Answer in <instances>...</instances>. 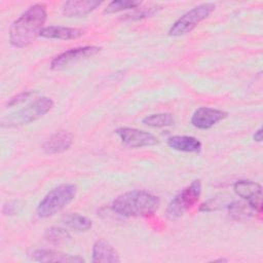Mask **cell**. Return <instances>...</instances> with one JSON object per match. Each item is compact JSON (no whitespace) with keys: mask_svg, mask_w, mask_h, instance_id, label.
<instances>
[{"mask_svg":"<svg viewBox=\"0 0 263 263\" xmlns=\"http://www.w3.org/2000/svg\"><path fill=\"white\" fill-rule=\"evenodd\" d=\"M233 190L237 196L246 200L249 205L261 215L262 213V187L259 183L251 180H239L234 183Z\"/></svg>","mask_w":263,"mask_h":263,"instance_id":"cell-9","label":"cell"},{"mask_svg":"<svg viewBox=\"0 0 263 263\" xmlns=\"http://www.w3.org/2000/svg\"><path fill=\"white\" fill-rule=\"evenodd\" d=\"M227 208L231 218L236 221L247 220L250 217H252L254 214L256 215V212L249 205L248 202L233 200L228 203Z\"/></svg>","mask_w":263,"mask_h":263,"instance_id":"cell-18","label":"cell"},{"mask_svg":"<svg viewBox=\"0 0 263 263\" xmlns=\"http://www.w3.org/2000/svg\"><path fill=\"white\" fill-rule=\"evenodd\" d=\"M142 122L151 127H166L175 123V119L171 113H154L145 116Z\"/></svg>","mask_w":263,"mask_h":263,"instance_id":"cell-19","label":"cell"},{"mask_svg":"<svg viewBox=\"0 0 263 263\" xmlns=\"http://www.w3.org/2000/svg\"><path fill=\"white\" fill-rule=\"evenodd\" d=\"M53 107V101L47 97H41L21 110L4 116L1 119L2 127H15L29 124L48 113Z\"/></svg>","mask_w":263,"mask_h":263,"instance_id":"cell-4","label":"cell"},{"mask_svg":"<svg viewBox=\"0 0 263 263\" xmlns=\"http://www.w3.org/2000/svg\"><path fill=\"white\" fill-rule=\"evenodd\" d=\"M102 4L98 0H70L66 1L62 7V13L66 17H83L92 12Z\"/></svg>","mask_w":263,"mask_h":263,"instance_id":"cell-12","label":"cell"},{"mask_svg":"<svg viewBox=\"0 0 263 263\" xmlns=\"http://www.w3.org/2000/svg\"><path fill=\"white\" fill-rule=\"evenodd\" d=\"M253 139H254V141H256V142H261V141H262V127H259V128L255 132V134L253 135Z\"/></svg>","mask_w":263,"mask_h":263,"instance_id":"cell-26","label":"cell"},{"mask_svg":"<svg viewBox=\"0 0 263 263\" xmlns=\"http://www.w3.org/2000/svg\"><path fill=\"white\" fill-rule=\"evenodd\" d=\"M214 261H227L226 259H217V260H214Z\"/></svg>","mask_w":263,"mask_h":263,"instance_id":"cell-27","label":"cell"},{"mask_svg":"<svg viewBox=\"0 0 263 263\" xmlns=\"http://www.w3.org/2000/svg\"><path fill=\"white\" fill-rule=\"evenodd\" d=\"M121 142L129 148H143L155 146L159 143L158 139L151 133L135 127H119L115 130Z\"/></svg>","mask_w":263,"mask_h":263,"instance_id":"cell-8","label":"cell"},{"mask_svg":"<svg viewBox=\"0 0 263 263\" xmlns=\"http://www.w3.org/2000/svg\"><path fill=\"white\" fill-rule=\"evenodd\" d=\"M102 50V47L96 45H85L68 49L57 57L50 62V68L52 70H60L69 67L73 64L81 62L83 60L97 55Z\"/></svg>","mask_w":263,"mask_h":263,"instance_id":"cell-7","label":"cell"},{"mask_svg":"<svg viewBox=\"0 0 263 263\" xmlns=\"http://www.w3.org/2000/svg\"><path fill=\"white\" fill-rule=\"evenodd\" d=\"M216 4L213 2H204L197 6H194L184 14H182L170 28L168 35L173 37H179L190 33L194 30L202 21L215 10Z\"/></svg>","mask_w":263,"mask_h":263,"instance_id":"cell-5","label":"cell"},{"mask_svg":"<svg viewBox=\"0 0 263 263\" xmlns=\"http://www.w3.org/2000/svg\"><path fill=\"white\" fill-rule=\"evenodd\" d=\"M91 261L93 263H118V252L106 240L98 239L91 249Z\"/></svg>","mask_w":263,"mask_h":263,"instance_id":"cell-15","label":"cell"},{"mask_svg":"<svg viewBox=\"0 0 263 263\" xmlns=\"http://www.w3.org/2000/svg\"><path fill=\"white\" fill-rule=\"evenodd\" d=\"M44 238L53 245H64L71 240V235L67 229L53 226L46 229Z\"/></svg>","mask_w":263,"mask_h":263,"instance_id":"cell-20","label":"cell"},{"mask_svg":"<svg viewBox=\"0 0 263 263\" xmlns=\"http://www.w3.org/2000/svg\"><path fill=\"white\" fill-rule=\"evenodd\" d=\"M167 146L179 152L198 153L201 150V142L191 136H172L167 139Z\"/></svg>","mask_w":263,"mask_h":263,"instance_id":"cell-16","label":"cell"},{"mask_svg":"<svg viewBox=\"0 0 263 263\" xmlns=\"http://www.w3.org/2000/svg\"><path fill=\"white\" fill-rule=\"evenodd\" d=\"M85 31L81 28L64 27V26H47L44 27L39 36L46 39H57V40H73L78 39L83 36Z\"/></svg>","mask_w":263,"mask_h":263,"instance_id":"cell-14","label":"cell"},{"mask_svg":"<svg viewBox=\"0 0 263 263\" xmlns=\"http://www.w3.org/2000/svg\"><path fill=\"white\" fill-rule=\"evenodd\" d=\"M161 6L158 4H152L148 6H139L136 9H134L132 12L125 14L122 16V20H132V21H138L146 17H150L157 13L159 10H161Z\"/></svg>","mask_w":263,"mask_h":263,"instance_id":"cell-21","label":"cell"},{"mask_svg":"<svg viewBox=\"0 0 263 263\" xmlns=\"http://www.w3.org/2000/svg\"><path fill=\"white\" fill-rule=\"evenodd\" d=\"M201 181L196 179L180 191L167 204V218L175 220L182 217L186 211L191 209L198 201L201 194Z\"/></svg>","mask_w":263,"mask_h":263,"instance_id":"cell-6","label":"cell"},{"mask_svg":"<svg viewBox=\"0 0 263 263\" xmlns=\"http://www.w3.org/2000/svg\"><path fill=\"white\" fill-rule=\"evenodd\" d=\"M31 258L37 262H60V263H82L84 259L80 256L67 254L61 251L38 249L32 252Z\"/></svg>","mask_w":263,"mask_h":263,"instance_id":"cell-13","label":"cell"},{"mask_svg":"<svg viewBox=\"0 0 263 263\" xmlns=\"http://www.w3.org/2000/svg\"><path fill=\"white\" fill-rule=\"evenodd\" d=\"M62 221L68 228L78 232L87 231L92 227V222L89 218L77 213H68L64 215Z\"/></svg>","mask_w":263,"mask_h":263,"instance_id":"cell-17","label":"cell"},{"mask_svg":"<svg viewBox=\"0 0 263 263\" xmlns=\"http://www.w3.org/2000/svg\"><path fill=\"white\" fill-rule=\"evenodd\" d=\"M227 116L228 113L223 110L211 107H200L192 114L191 124L198 129H209Z\"/></svg>","mask_w":263,"mask_h":263,"instance_id":"cell-10","label":"cell"},{"mask_svg":"<svg viewBox=\"0 0 263 263\" xmlns=\"http://www.w3.org/2000/svg\"><path fill=\"white\" fill-rule=\"evenodd\" d=\"M160 205L158 196L143 190H132L118 195L111 203L114 213L123 217H148Z\"/></svg>","mask_w":263,"mask_h":263,"instance_id":"cell-2","label":"cell"},{"mask_svg":"<svg viewBox=\"0 0 263 263\" xmlns=\"http://www.w3.org/2000/svg\"><path fill=\"white\" fill-rule=\"evenodd\" d=\"M141 4V1L135 0H114L107 5V7L104 9V13L112 14L123 10H134Z\"/></svg>","mask_w":263,"mask_h":263,"instance_id":"cell-22","label":"cell"},{"mask_svg":"<svg viewBox=\"0 0 263 263\" xmlns=\"http://www.w3.org/2000/svg\"><path fill=\"white\" fill-rule=\"evenodd\" d=\"M224 204H226V203L224 202V200H222L221 197H213V198L206 200L205 202L201 203V205L199 206V211L200 212H213V211L222 209ZM226 205H228V203Z\"/></svg>","mask_w":263,"mask_h":263,"instance_id":"cell-23","label":"cell"},{"mask_svg":"<svg viewBox=\"0 0 263 263\" xmlns=\"http://www.w3.org/2000/svg\"><path fill=\"white\" fill-rule=\"evenodd\" d=\"M35 93V91L33 90H26V91H23V92H20L17 93L16 96L14 97H11L7 103H6V106L7 107H12V106H15V105H18L23 102H25L27 99H29L31 96H33Z\"/></svg>","mask_w":263,"mask_h":263,"instance_id":"cell-24","label":"cell"},{"mask_svg":"<svg viewBox=\"0 0 263 263\" xmlns=\"http://www.w3.org/2000/svg\"><path fill=\"white\" fill-rule=\"evenodd\" d=\"M73 144V135L68 130H59L47 138L43 145L42 150L45 154L63 153L70 149Z\"/></svg>","mask_w":263,"mask_h":263,"instance_id":"cell-11","label":"cell"},{"mask_svg":"<svg viewBox=\"0 0 263 263\" xmlns=\"http://www.w3.org/2000/svg\"><path fill=\"white\" fill-rule=\"evenodd\" d=\"M17 202L16 201H7L3 205V214L4 215H14L17 213Z\"/></svg>","mask_w":263,"mask_h":263,"instance_id":"cell-25","label":"cell"},{"mask_svg":"<svg viewBox=\"0 0 263 263\" xmlns=\"http://www.w3.org/2000/svg\"><path fill=\"white\" fill-rule=\"evenodd\" d=\"M46 8L44 3L33 4L11 24L9 42L12 46L23 48L36 40L47 18Z\"/></svg>","mask_w":263,"mask_h":263,"instance_id":"cell-1","label":"cell"},{"mask_svg":"<svg viewBox=\"0 0 263 263\" xmlns=\"http://www.w3.org/2000/svg\"><path fill=\"white\" fill-rule=\"evenodd\" d=\"M77 194V186L71 183L61 184L51 189L38 203L36 213L40 218H49L61 212Z\"/></svg>","mask_w":263,"mask_h":263,"instance_id":"cell-3","label":"cell"}]
</instances>
